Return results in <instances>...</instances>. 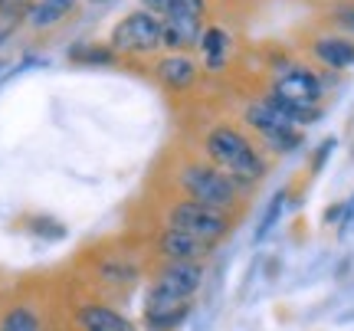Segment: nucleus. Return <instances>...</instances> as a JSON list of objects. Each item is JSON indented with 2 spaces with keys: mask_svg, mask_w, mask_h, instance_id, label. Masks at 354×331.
Masks as SVG:
<instances>
[{
  "mask_svg": "<svg viewBox=\"0 0 354 331\" xmlns=\"http://www.w3.org/2000/svg\"><path fill=\"white\" fill-rule=\"evenodd\" d=\"M151 76L165 92L184 95V92H190L197 86V79H201V63H197L190 53H161V56H154Z\"/></svg>",
  "mask_w": 354,
  "mask_h": 331,
  "instance_id": "8",
  "label": "nucleus"
},
{
  "mask_svg": "<svg viewBox=\"0 0 354 331\" xmlns=\"http://www.w3.org/2000/svg\"><path fill=\"white\" fill-rule=\"evenodd\" d=\"M151 253L158 263H184V259L203 263L207 256L214 253V246L197 240V236H190V233H184V229H174L161 223L158 233L151 236Z\"/></svg>",
  "mask_w": 354,
  "mask_h": 331,
  "instance_id": "7",
  "label": "nucleus"
},
{
  "mask_svg": "<svg viewBox=\"0 0 354 331\" xmlns=\"http://www.w3.org/2000/svg\"><path fill=\"white\" fill-rule=\"evenodd\" d=\"M201 17H167L161 20V46L165 53H194L203 37Z\"/></svg>",
  "mask_w": 354,
  "mask_h": 331,
  "instance_id": "13",
  "label": "nucleus"
},
{
  "mask_svg": "<svg viewBox=\"0 0 354 331\" xmlns=\"http://www.w3.org/2000/svg\"><path fill=\"white\" fill-rule=\"evenodd\" d=\"M3 7H7V0H0V10H3Z\"/></svg>",
  "mask_w": 354,
  "mask_h": 331,
  "instance_id": "25",
  "label": "nucleus"
},
{
  "mask_svg": "<svg viewBox=\"0 0 354 331\" xmlns=\"http://www.w3.org/2000/svg\"><path fill=\"white\" fill-rule=\"evenodd\" d=\"M79 7V0H37L30 10H26V20L33 30H53L63 20L73 17V10Z\"/></svg>",
  "mask_w": 354,
  "mask_h": 331,
  "instance_id": "15",
  "label": "nucleus"
},
{
  "mask_svg": "<svg viewBox=\"0 0 354 331\" xmlns=\"http://www.w3.org/2000/svg\"><path fill=\"white\" fill-rule=\"evenodd\" d=\"M0 331H43V319H39L37 308H30L20 302V305H13L3 312Z\"/></svg>",
  "mask_w": 354,
  "mask_h": 331,
  "instance_id": "19",
  "label": "nucleus"
},
{
  "mask_svg": "<svg viewBox=\"0 0 354 331\" xmlns=\"http://www.w3.org/2000/svg\"><path fill=\"white\" fill-rule=\"evenodd\" d=\"M138 279H141V266L125 253L102 256L99 266H95V282L102 289H112V292H128Z\"/></svg>",
  "mask_w": 354,
  "mask_h": 331,
  "instance_id": "12",
  "label": "nucleus"
},
{
  "mask_svg": "<svg viewBox=\"0 0 354 331\" xmlns=\"http://www.w3.org/2000/svg\"><path fill=\"white\" fill-rule=\"evenodd\" d=\"M201 69L210 73V76H220L230 69V53H233V37H230L223 26H203V37H201Z\"/></svg>",
  "mask_w": 354,
  "mask_h": 331,
  "instance_id": "14",
  "label": "nucleus"
},
{
  "mask_svg": "<svg viewBox=\"0 0 354 331\" xmlns=\"http://www.w3.org/2000/svg\"><path fill=\"white\" fill-rule=\"evenodd\" d=\"M161 223L174 229H184L197 240L216 246L220 240H227L233 227H236V217H230L223 210H214V207H203L197 200H187L180 193L167 191L165 204H161Z\"/></svg>",
  "mask_w": 354,
  "mask_h": 331,
  "instance_id": "4",
  "label": "nucleus"
},
{
  "mask_svg": "<svg viewBox=\"0 0 354 331\" xmlns=\"http://www.w3.org/2000/svg\"><path fill=\"white\" fill-rule=\"evenodd\" d=\"M26 229L33 236H39V240H63L66 236V227L56 217H30L26 220Z\"/></svg>",
  "mask_w": 354,
  "mask_h": 331,
  "instance_id": "20",
  "label": "nucleus"
},
{
  "mask_svg": "<svg viewBox=\"0 0 354 331\" xmlns=\"http://www.w3.org/2000/svg\"><path fill=\"white\" fill-rule=\"evenodd\" d=\"M335 20L344 26V33H354V7H342V13H335Z\"/></svg>",
  "mask_w": 354,
  "mask_h": 331,
  "instance_id": "23",
  "label": "nucleus"
},
{
  "mask_svg": "<svg viewBox=\"0 0 354 331\" xmlns=\"http://www.w3.org/2000/svg\"><path fill=\"white\" fill-rule=\"evenodd\" d=\"M141 10H151L154 17H207V0H141Z\"/></svg>",
  "mask_w": 354,
  "mask_h": 331,
  "instance_id": "17",
  "label": "nucleus"
},
{
  "mask_svg": "<svg viewBox=\"0 0 354 331\" xmlns=\"http://www.w3.org/2000/svg\"><path fill=\"white\" fill-rule=\"evenodd\" d=\"M335 144H338L335 138H325V141H322V148L312 154V174H318L322 167L328 164V158H331V151H335Z\"/></svg>",
  "mask_w": 354,
  "mask_h": 331,
  "instance_id": "21",
  "label": "nucleus"
},
{
  "mask_svg": "<svg viewBox=\"0 0 354 331\" xmlns=\"http://www.w3.org/2000/svg\"><path fill=\"white\" fill-rule=\"evenodd\" d=\"M88 3H109V0H88Z\"/></svg>",
  "mask_w": 354,
  "mask_h": 331,
  "instance_id": "24",
  "label": "nucleus"
},
{
  "mask_svg": "<svg viewBox=\"0 0 354 331\" xmlns=\"http://www.w3.org/2000/svg\"><path fill=\"white\" fill-rule=\"evenodd\" d=\"M66 59L76 66H115L122 56L109 46V43H99V39H76L69 50H66Z\"/></svg>",
  "mask_w": 354,
  "mask_h": 331,
  "instance_id": "16",
  "label": "nucleus"
},
{
  "mask_svg": "<svg viewBox=\"0 0 354 331\" xmlns=\"http://www.w3.org/2000/svg\"><path fill=\"white\" fill-rule=\"evenodd\" d=\"M109 46L118 56H158L165 53L161 46V17H154L151 10H131L125 13L109 33Z\"/></svg>",
  "mask_w": 354,
  "mask_h": 331,
  "instance_id": "5",
  "label": "nucleus"
},
{
  "mask_svg": "<svg viewBox=\"0 0 354 331\" xmlns=\"http://www.w3.org/2000/svg\"><path fill=\"white\" fill-rule=\"evenodd\" d=\"M203 263L184 259V263H158L151 272L148 292L167 295V299H194L203 285Z\"/></svg>",
  "mask_w": 354,
  "mask_h": 331,
  "instance_id": "6",
  "label": "nucleus"
},
{
  "mask_svg": "<svg viewBox=\"0 0 354 331\" xmlns=\"http://www.w3.org/2000/svg\"><path fill=\"white\" fill-rule=\"evenodd\" d=\"M240 122H243V128L263 144V151L269 154V158H282V154L299 151L305 141V128L295 125L289 118V112L279 102H272L266 92L243 105Z\"/></svg>",
  "mask_w": 354,
  "mask_h": 331,
  "instance_id": "3",
  "label": "nucleus"
},
{
  "mask_svg": "<svg viewBox=\"0 0 354 331\" xmlns=\"http://www.w3.org/2000/svg\"><path fill=\"white\" fill-rule=\"evenodd\" d=\"M30 66H37V59H26L20 69H13L7 59H0V82H3V79H10V76H17V73H24V69H30Z\"/></svg>",
  "mask_w": 354,
  "mask_h": 331,
  "instance_id": "22",
  "label": "nucleus"
},
{
  "mask_svg": "<svg viewBox=\"0 0 354 331\" xmlns=\"http://www.w3.org/2000/svg\"><path fill=\"white\" fill-rule=\"evenodd\" d=\"M286 207H289V191H276L272 197H269L263 217H259V223H256L253 243H266V236L279 227V220H282V214H286Z\"/></svg>",
  "mask_w": 354,
  "mask_h": 331,
  "instance_id": "18",
  "label": "nucleus"
},
{
  "mask_svg": "<svg viewBox=\"0 0 354 331\" xmlns=\"http://www.w3.org/2000/svg\"><path fill=\"white\" fill-rule=\"evenodd\" d=\"M167 191L180 193L187 200H197L203 207L223 210L230 217H240L250 191H243L236 180L214 167L201 151H180L171 161L167 171Z\"/></svg>",
  "mask_w": 354,
  "mask_h": 331,
  "instance_id": "2",
  "label": "nucleus"
},
{
  "mask_svg": "<svg viewBox=\"0 0 354 331\" xmlns=\"http://www.w3.org/2000/svg\"><path fill=\"white\" fill-rule=\"evenodd\" d=\"M194 151H201L214 167H220L223 174L240 184L243 191H256L269 174V154L263 151V144L236 122H210L203 128L197 141H194Z\"/></svg>",
  "mask_w": 354,
  "mask_h": 331,
  "instance_id": "1",
  "label": "nucleus"
},
{
  "mask_svg": "<svg viewBox=\"0 0 354 331\" xmlns=\"http://www.w3.org/2000/svg\"><path fill=\"white\" fill-rule=\"evenodd\" d=\"M194 312V299H167L158 292H145L141 325L145 331H177Z\"/></svg>",
  "mask_w": 354,
  "mask_h": 331,
  "instance_id": "9",
  "label": "nucleus"
},
{
  "mask_svg": "<svg viewBox=\"0 0 354 331\" xmlns=\"http://www.w3.org/2000/svg\"><path fill=\"white\" fill-rule=\"evenodd\" d=\"M308 56L322 69H331V73L354 69V39L348 33H318L308 43Z\"/></svg>",
  "mask_w": 354,
  "mask_h": 331,
  "instance_id": "10",
  "label": "nucleus"
},
{
  "mask_svg": "<svg viewBox=\"0 0 354 331\" xmlns=\"http://www.w3.org/2000/svg\"><path fill=\"white\" fill-rule=\"evenodd\" d=\"M76 325L79 331H138V325L128 315H122L118 308H112L109 302H99V299L82 302L76 308Z\"/></svg>",
  "mask_w": 354,
  "mask_h": 331,
  "instance_id": "11",
  "label": "nucleus"
},
{
  "mask_svg": "<svg viewBox=\"0 0 354 331\" xmlns=\"http://www.w3.org/2000/svg\"><path fill=\"white\" fill-rule=\"evenodd\" d=\"M46 331H56V328H46Z\"/></svg>",
  "mask_w": 354,
  "mask_h": 331,
  "instance_id": "26",
  "label": "nucleus"
}]
</instances>
